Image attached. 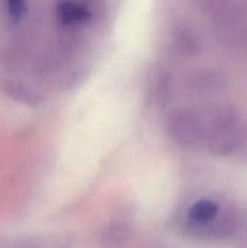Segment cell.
Wrapping results in <instances>:
<instances>
[{"instance_id":"1","label":"cell","mask_w":247,"mask_h":248,"mask_svg":"<svg viewBox=\"0 0 247 248\" xmlns=\"http://www.w3.org/2000/svg\"><path fill=\"white\" fill-rule=\"evenodd\" d=\"M169 130L172 137L183 145H194L203 140V124L201 115L183 110L170 119Z\"/></svg>"},{"instance_id":"2","label":"cell","mask_w":247,"mask_h":248,"mask_svg":"<svg viewBox=\"0 0 247 248\" xmlns=\"http://www.w3.org/2000/svg\"><path fill=\"white\" fill-rule=\"evenodd\" d=\"M222 31L225 39L232 44L247 45V11L225 9Z\"/></svg>"},{"instance_id":"3","label":"cell","mask_w":247,"mask_h":248,"mask_svg":"<svg viewBox=\"0 0 247 248\" xmlns=\"http://www.w3.org/2000/svg\"><path fill=\"white\" fill-rule=\"evenodd\" d=\"M219 215V207L216 202L210 200H202L196 202L189 211V219L193 227L207 225Z\"/></svg>"},{"instance_id":"4","label":"cell","mask_w":247,"mask_h":248,"mask_svg":"<svg viewBox=\"0 0 247 248\" xmlns=\"http://www.w3.org/2000/svg\"><path fill=\"white\" fill-rule=\"evenodd\" d=\"M90 17V11L79 4H63L60 7V18L63 23L74 24L86 21Z\"/></svg>"},{"instance_id":"5","label":"cell","mask_w":247,"mask_h":248,"mask_svg":"<svg viewBox=\"0 0 247 248\" xmlns=\"http://www.w3.org/2000/svg\"><path fill=\"white\" fill-rule=\"evenodd\" d=\"M128 234H130V229L126 223H115V224L110 225L106 232H104L103 242L108 246H115V245L123 244L126 241Z\"/></svg>"},{"instance_id":"6","label":"cell","mask_w":247,"mask_h":248,"mask_svg":"<svg viewBox=\"0 0 247 248\" xmlns=\"http://www.w3.org/2000/svg\"><path fill=\"white\" fill-rule=\"evenodd\" d=\"M7 12L12 19H18L24 12V4L21 1L7 2Z\"/></svg>"}]
</instances>
